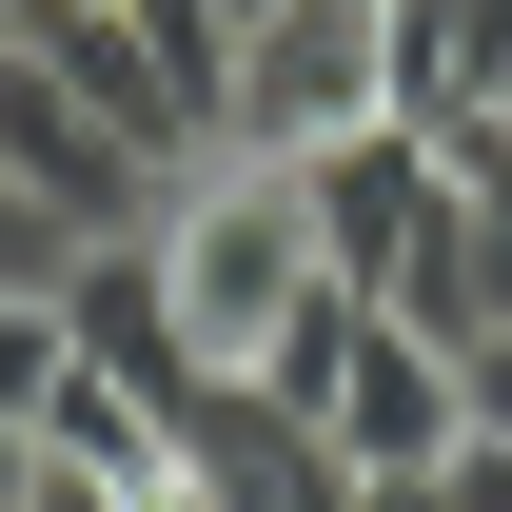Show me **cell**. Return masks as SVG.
Here are the masks:
<instances>
[{"label":"cell","mask_w":512,"mask_h":512,"mask_svg":"<svg viewBox=\"0 0 512 512\" xmlns=\"http://www.w3.org/2000/svg\"><path fill=\"white\" fill-rule=\"evenodd\" d=\"M158 276H178L197 375H256V355H276V316L335 276V256H316V197H296V158L197 138V158H178V197H158Z\"/></svg>","instance_id":"1"},{"label":"cell","mask_w":512,"mask_h":512,"mask_svg":"<svg viewBox=\"0 0 512 512\" xmlns=\"http://www.w3.org/2000/svg\"><path fill=\"white\" fill-rule=\"evenodd\" d=\"M394 119V0H276L217 79V138L237 158H316V138Z\"/></svg>","instance_id":"2"},{"label":"cell","mask_w":512,"mask_h":512,"mask_svg":"<svg viewBox=\"0 0 512 512\" xmlns=\"http://www.w3.org/2000/svg\"><path fill=\"white\" fill-rule=\"evenodd\" d=\"M0 178L40 197L60 237H138V217L178 197V158H158V138H119L60 60H40V40H0Z\"/></svg>","instance_id":"3"},{"label":"cell","mask_w":512,"mask_h":512,"mask_svg":"<svg viewBox=\"0 0 512 512\" xmlns=\"http://www.w3.org/2000/svg\"><path fill=\"white\" fill-rule=\"evenodd\" d=\"M296 197H316V256L355 276V296H394V276L453 237V158H434V119H355V138H316V158H296Z\"/></svg>","instance_id":"4"},{"label":"cell","mask_w":512,"mask_h":512,"mask_svg":"<svg viewBox=\"0 0 512 512\" xmlns=\"http://www.w3.org/2000/svg\"><path fill=\"white\" fill-rule=\"evenodd\" d=\"M316 434H335V473H434V453L473 434L453 335H414V316L375 296V316H355V355H335V394H316Z\"/></svg>","instance_id":"5"},{"label":"cell","mask_w":512,"mask_h":512,"mask_svg":"<svg viewBox=\"0 0 512 512\" xmlns=\"http://www.w3.org/2000/svg\"><path fill=\"white\" fill-rule=\"evenodd\" d=\"M512 99V0H394V119H493Z\"/></svg>","instance_id":"6"},{"label":"cell","mask_w":512,"mask_h":512,"mask_svg":"<svg viewBox=\"0 0 512 512\" xmlns=\"http://www.w3.org/2000/svg\"><path fill=\"white\" fill-rule=\"evenodd\" d=\"M79 375V335H60V276H40V296H0V414H20V434H40V394Z\"/></svg>","instance_id":"7"},{"label":"cell","mask_w":512,"mask_h":512,"mask_svg":"<svg viewBox=\"0 0 512 512\" xmlns=\"http://www.w3.org/2000/svg\"><path fill=\"white\" fill-rule=\"evenodd\" d=\"M60 256H79V237H60V217H40V197H20V178H0V296H40Z\"/></svg>","instance_id":"8"},{"label":"cell","mask_w":512,"mask_h":512,"mask_svg":"<svg viewBox=\"0 0 512 512\" xmlns=\"http://www.w3.org/2000/svg\"><path fill=\"white\" fill-rule=\"evenodd\" d=\"M453 375H473V434H512V316L473 335V355H453Z\"/></svg>","instance_id":"9"},{"label":"cell","mask_w":512,"mask_h":512,"mask_svg":"<svg viewBox=\"0 0 512 512\" xmlns=\"http://www.w3.org/2000/svg\"><path fill=\"white\" fill-rule=\"evenodd\" d=\"M20 512H138V493H119V473H79V453H40V493H20Z\"/></svg>","instance_id":"10"},{"label":"cell","mask_w":512,"mask_h":512,"mask_svg":"<svg viewBox=\"0 0 512 512\" xmlns=\"http://www.w3.org/2000/svg\"><path fill=\"white\" fill-rule=\"evenodd\" d=\"M138 512H217V473H197V453H158V473H119Z\"/></svg>","instance_id":"11"},{"label":"cell","mask_w":512,"mask_h":512,"mask_svg":"<svg viewBox=\"0 0 512 512\" xmlns=\"http://www.w3.org/2000/svg\"><path fill=\"white\" fill-rule=\"evenodd\" d=\"M355 512H453V473H355Z\"/></svg>","instance_id":"12"},{"label":"cell","mask_w":512,"mask_h":512,"mask_svg":"<svg viewBox=\"0 0 512 512\" xmlns=\"http://www.w3.org/2000/svg\"><path fill=\"white\" fill-rule=\"evenodd\" d=\"M20 493H40V434H20V414H0V512H20Z\"/></svg>","instance_id":"13"}]
</instances>
